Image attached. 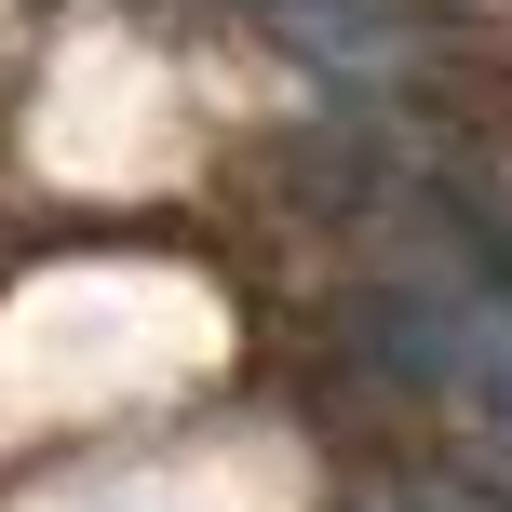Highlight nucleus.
Masks as SVG:
<instances>
[{
	"label": "nucleus",
	"mask_w": 512,
	"mask_h": 512,
	"mask_svg": "<svg viewBox=\"0 0 512 512\" xmlns=\"http://www.w3.org/2000/svg\"><path fill=\"white\" fill-rule=\"evenodd\" d=\"M378 337H391V364H405V378H432L486 445H512V283H486V270H432V283H405V297L378 310Z\"/></svg>",
	"instance_id": "f257e3e1"
},
{
	"label": "nucleus",
	"mask_w": 512,
	"mask_h": 512,
	"mask_svg": "<svg viewBox=\"0 0 512 512\" xmlns=\"http://www.w3.org/2000/svg\"><path fill=\"white\" fill-rule=\"evenodd\" d=\"M256 14H270L297 54H351V68L391 54V14H378V0H256Z\"/></svg>",
	"instance_id": "f03ea898"
}]
</instances>
